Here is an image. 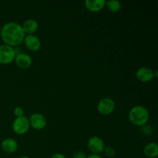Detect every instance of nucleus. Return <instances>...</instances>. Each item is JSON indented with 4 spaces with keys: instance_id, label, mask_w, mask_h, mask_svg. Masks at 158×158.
Returning <instances> with one entry per match:
<instances>
[{
    "instance_id": "1a4fd4ad",
    "label": "nucleus",
    "mask_w": 158,
    "mask_h": 158,
    "mask_svg": "<svg viewBox=\"0 0 158 158\" xmlns=\"http://www.w3.org/2000/svg\"><path fill=\"white\" fill-rule=\"evenodd\" d=\"M23 42L26 47L32 52H37L41 47V40L35 34L26 35Z\"/></svg>"
},
{
    "instance_id": "f257e3e1",
    "label": "nucleus",
    "mask_w": 158,
    "mask_h": 158,
    "mask_svg": "<svg viewBox=\"0 0 158 158\" xmlns=\"http://www.w3.org/2000/svg\"><path fill=\"white\" fill-rule=\"evenodd\" d=\"M26 34L22 25L15 22L6 23L1 29V38L4 44L13 46H19L24 40Z\"/></svg>"
},
{
    "instance_id": "f8f14e48",
    "label": "nucleus",
    "mask_w": 158,
    "mask_h": 158,
    "mask_svg": "<svg viewBox=\"0 0 158 158\" xmlns=\"http://www.w3.org/2000/svg\"><path fill=\"white\" fill-rule=\"evenodd\" d=\"M106 6L105 0H86L85 6L89 11L93 12H100Z\"/></svg>"
},
{
    "instance_id": "dca6fc26",
    "label": "nucleus",
    "mask_w": 158,
    "mask_h": 158,
    "mask_svg": "<svg viewBox=\"0 0 158 158\" xmlns=\"http://www.w3.org/2000/svg\"><path fill=\"white\" fill-rule=\"evenodd\" d=\"M103 152L104 153L105 156L108 158H112L115 157L116 155V151L112 147H105Z\"/></svg>"
},
{
    "instance_id": "f03ea898",
    "label": "nucleus",
    "mask_w": 158,
    "mask_h": 158,
    "mask_svg": "<svg viewBox=\"0 0 158 158\" xmlns=\"http://www.w3.org/2000/svg\"><path fill=\"white\" fill-rule=\"evenodd\" d=\"M150 118L148 110L141 105H137L131 109L129 112V120L134 125L143 127L148 123Z\"/></svg>"
},
{
    "instance_id": "412c9836",
    "label": "nucleus",
    "mask_w": 158,
    "mask_h": 158,
    "mask_svg": "<svg viewBox=\"0 0 158 158\" xmlns=\"http://www.w3.org/2000/svg\"><path fill=\"white\" fill-rule=\"evenodd\" d=\"M19 158H30L29 157H28V156H23V157H19Z\"/></svg>"
},
{
    "instance_id": "39448f33",
    "label": "nucleus",
    "mask_w": 158,
    "mask_h": 158,
    "mask_svg": "<svg viewBox=\"0 0 158 158\" xmlns=\"http://www.w3.org/2000/svg\"><path fill=\"white\" fill-rule=\"evenodd\" d=\"M116 107L115 102L110 97L101 99L97 104V110L102 115H109L112 114Z\"/></svg>"
},
{
    "instance_id": "2eb2a0df",
    "label": "nucleus",
    "mask_w": 158,
    "mask_h": 158,
    "mask_svg": "<svg viewBox=\"0 0 158 158\" xmlns=\"http://www.w3.org/2000/svg\"><path fill=\"white\" fill-rule=\"evenodd\" d=\"M107 9L110 11L111 12H118L121 9V3L117 0H110V1L106 2V6Z\"/></svg>"
},
{
    "instance_id": "20e7f679",
    "label": "nucleus",
    "mask_w": 158,
    "mask_h": 158,
    "mask_svg": "<svg viewBox=\"0 0 158 158\" xmlns=\"http://www.w3.org/2000/svg\"><path fill=\"white\" fill-rule=\"evenodd\" d=\"M30 124H29V118L26 116L20 117H16L12 123V130L14 132L19 135H23L29 131Z\"/></svg>"
},
{
    "instance_id": "7ed1b4c3",
    "label": "nucleus",
    "mask_w": 158,
    "mask_h": 158,
    "mask_svg": "<svg viewBox=\"0 0 158 158\" xmlns=\"http://www.w3.org/2000/svg\"><path fill=\"white\" fill-rule=\"evenodd\" d=\"M15 49L6 44L0 45V64L7 65L15 60Z\"/></svg>"
},
{
    "instance_id": "f3484780",
    "label": "nucleus",
    "mask_w": 158,
    "mask_h": 158,
    "mask_svg": "<svg viewBox=\"0 0 158 158\" xmlns=\"http://www.w3.org/2000/svg\"><path fill=\"white\" fill-rule=\"evenodd\" d=\"M13 113L14 115L16 117H20L24 116V110H23V108L21 107V106H16V107H15Z\"/></svg>"
},
{
    "instance_id": "aec40b11",
    "label": "nucleus",
    "mask_w": 158,
    "mask_h": 158,
    "mask_svg": "<svg viewBox=\"0 0 158 158\" xmlns=\"http://www.w3.org/2000/svg\"><path fill=\"white\" fill-rule=\"evenodd\" d=\"M87 158H103V157H101L100 154H90L87 156Z\"/></svg>"
},
{
    "instance_id": "ddd939ff",
    "label": "nucleus",
    "mask_w": 158,
    "mask_h": 158,
    "mask_svg": "<svg viewBox=\"0 0 158 158\" xmlns=\"http://www.w3.org/2000/svg\"><path fill=\"white\" fill-rule=\"evenodd\" d=\"M22 27L26 35H32L38 30L39 24L35 19H29L23 23Z\"/></svg>"
},
{
    "instance_id": "6e6552de",
    "label": "nucleus",
    "mask_w": 158,
    "mask_h": 158,
    "mask_svg": "<svg viewBox=\"0 0 158 158\" xmlns=\"http://www.w3.org/2000/svg\"><path fill=\"white\" fill-rule=\"evenodd\" d=\"M29 124L33 129L35 130H43L46 127V118L43 114H40V113H35V114H32L29 119Z\"/></svg>"
},
{
    "instance_id": "9b49d317",
    "label": "nucleus",
    "mask_w": 158,
    "mask_h": 158,
    "mask_svg": "<svg viewBox=\"0 0 158 158\" xmlns=\"http://www.w3.org/2000/svg\"><path fill=\"white\" fill-rule=\"evenodd\" d=\"M1 148L6 154H12L18 150V143L13 138H6L1 143Z\"/></svg>"
},
{
    "instance_id": "9d476101",
    "label": "nucleus",
    "mask_w": 158,
    "mask_h": 158,
    "mask_svg": "<svg viewBox=\"0 0 158 158\" xmlns=\"http://www.w3.org/2000/svg\"><path fill=\"white\" fill-rule=\"evenodd\" d=\"M15 62L17 66L20 69H26L31 66L32 63V60L29 55L25 52H19L15 57Z\"/></svg>"
},
{
    "instance_id": "6ab92c4d",
    "label": "nucleus",
    "mask_w": 158,
    "mask_h": 158,
    "mask_svg": "<svg viewBox=\"0 0 158 158\" xmlns=\"http://www.w3.org/2000/svg\"><path fill=\"white\" fill-rule=\"evenodd\" d=\"M51 158H66V157L64 154H60V153H56V154H53V155L51 157Z\"/></svg>"
},
{
    "instance_id": "4468645a",
    "label": "nucleus",
    "mask_w": 158,
    "mask_h": 158,
    "mask_svg": "<svg viewBox=\"0 0 158 158\" xmlns=\"http://www.w3.org/2000/svg\"><path fill=\"white\" fill-rule=\"evenodd\" d=\"M143 154L148 158H155L158 156V144L155 142H151L143 148Z\"/></svg>"
},
{
    "instance_id": "423d86ee",
    "label": "nucleus",
    "mask_w": 158,
    "mask_h": 158,
    "mask_svg": "<svg viewBox=\"0 0 158 158\" xmlns=\"http://www.w3.org/2000/svg\"><path fill=\"white\" fill-rule=\"evenodd\" d=\"M87 148L92 154H100L104 150L105 144L100 137L94 136L88 140Z\"/></svg>"
},
{
    "instance_id": "a211bd4d",
    "label": "nucleus",
    "mask_w": 158,
    "mask_h": 158,
    "mask_svg": "<svg viewBox=\"0 0 158 158\" xmlns=\"http://www.w3.org/2000/svg\"><path fill=\"white\" fill-rule=\"evenodd\" d=\"M73 158H87V156L83 151H77V152L74 153Z\"/></svg>"
},
{
    "instance_id": "0eeeda50",
    "label": "nucleus",
    "mask_w": 158,
    "mask_h": 158,
    "mask_svg": "<svg viewBox=\"0 0 158 158\" xmlns=\"http://www.w3.org/2000/svg\"><path fill=\"white\" fill-rule=\"evenodd\" d=\"M136 77L137 80L142 83H149L154 79V70L150 67L143 66L137 69Z\"/></svg>"
}]
</instances>
